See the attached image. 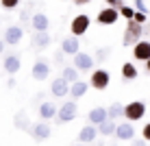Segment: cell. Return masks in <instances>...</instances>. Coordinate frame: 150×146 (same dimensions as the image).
I'll return each instance as SVG.
<instances>
[{"label":"cell","instance_id":"6da1fadb","mask_svg":"<svg viewBox=\"0 0 150 146\" xmlns=\"http://www.w3.org/2000/svg\"><path fill=\"white\" fill-rule=\"evenodd\" d=\"M144 35V24H137L135 20H128L126 22V28H124V35H122V44L124 46H135Z\"/></svg>","mask_w":150,"mask_h":146},{"label":"cell","instance_id":"7a4b0ae2","mask_svg":"<svg viewBox=\"0 0 150 146\" xmlns=\"http://www.w3.org/2000/svg\"><path fill=\"white\" fill-rule=\"evenodd\" d=\"M109 83H111V74L105 68H96V70L91 72V76H89V87L91 90L105 92L107 87H109Z\"/></svg>","mask_w":150,"mask_h":146},{"label":"cell","instance_id":"3957f363","mask_svg":"<svg viewBox=\"0 0 150 146\" xmlns=\"http://www.w3.org/2000/svg\"><path fill=\"white\" fill-rule=\"evenodd\" d=\"M146 116V103L144 100H131L124 105V118L128 122H137Z\"/></svg>","mask_w":150,"mask_h":146},{"label":"cell","instance_id":"277c9868","mask_svg":"<svg viewBox=\"0 0 150 146\" xmlns=\"http://www.w3.org/2000/svg\"><path fill=\"white\" fill-rule=\"evenodd\" d=\"M76 116H79V105H76V100H65L63 105L59 107V111H57V122L59 124H65V122H72Z\"/></svg>","mask_w":150,"mask_h":146},{"label":"cell","instance_id":"5b68a950","mask_svg":"<svg viewBox=\"0 0 150 146\" xmlns=\"http://www.w3.org/2000/svg\"><path fill=\"white\" fill-rule=\"evenodd\" d=\"M89 26H91V18L85 15V13H79V15H74L72 22H70V33L74 35V37H81V35H85L87 31H89Z\"/></svg>","mask_w":150,"mask_h":146},{"label":"cell","instance_id":"8992f818","mask_svg":"<svg viewBox=\"0 0 150 146\" xmlns=\"http://www.w3.org/2000/svg\"><path fill=\"white\" fill-rule=\"evenodd\" d=\"M72 59H74V61H72V66H74L79 72H94L96 59H94L89 53H83V50H81V53H76Z\"/></svg>","mask_w":150,"mask_h":146},{"label":"cell","instance_id":"52a82bcc","mask_svg":"<svg viewBox=\"0 0 150 146\" xmlns=\"http://www.w3.org/2000/svg\"><path fill=\"white\" fill-rule=\"evenodd\" d=\"M28 133L33 135L35 142H46V140L52 135V127H50V122H46V120H39V122H35L33 127L28 129Z\"/></svg>","mask_w":150,"mask_h":146},{"label":"cell","instance_id":"ba28073f","mask_svg":"<svg viewBox=\"0 0 150 146\" xmlns=\"http://www.w3.org/2000/svg\"><path fill=\"white\" fill-rule=\"evenodd\" d=\"M117 20H120V11H117V9H111V7L100 9L98 15H96V22L100 24V26H113Z\"/></svg>","mask_w":150,"mask_h":146},{"label":"cell","instance_id":"9c48e42d","mask_svg":"<svg viewBox=\"0 0 150 146\" xmlns=\"http://www.w3.org/2000/svg\"><path fill=\"white\" fill-rule=\"evenodd\" d=\"M30 76H33L35 81H46L50 79V63L46 59H37L30 68Z\"/></svg>","mask_w":150,"mask_h":146},{"label":"cell","instance_id":"30bf717a","mask_svg":"<svg viewBox=\"0 0 150 146\" xmlns=\"http://www.w3.org/2000/svg\"><path fill=\"white\" fill-rule=\"evenodd\" d=\"M24 37V28L20 26V24H13V26H7V31H4V44L7 46H18L20 41H22Z\"/></svg>","mask_w":150,"mask_h":146},{"label":"cell","instance_id":"8fae6325","mask_svg":"<svg viewBox=\"0 0 150 146\" xmlns=\"http://www.w3.org/2000/svg\"><path fill=\"white\" fill-rule=\"evenodd\" d=\"M50 94H52L54 98H65V96H70V83L65 81L63 76L52 79V81H50Z\"/></svg>","mask_w":150,"mask_h":146},{"label":"cell","instance_id":"7c38bea8","mask_svg":"<svg viewBox=\"0 0 150 146\" xmlns=\"http://www.w3.org/2000/svg\"><path fill=\"white\" fill-rule=\"evenodd\" d=\"M135 127H133V122H120L117 124V129H115V137L120 140V142H133L135 140Z\"/></svg>","mask_w":150,"mask_h":146},{"label":"cell","instance_id":"4fadbf2b","mask_svg":"<svg viewBox=\"0 0 150 146\" xmlns=\"http://www.w3.org/2000/svg\"><path fill=\"white\" fill-rule=\"evenodd\" d=\"M133 59L135 61H146L150 59V41H146V39H139L135 46H133Z\"/></svg>","mask_w":150,"mask_h":146},{"label":"cell","instance_id":"5bb4252c","mask_svg":"<svg viewBox=\"0 0 150 146\" xmlns=\"http://www.w3.org/2000/svg\"><path fill=\"white\" fill-rule=\"evenodd\" d=\"M30 26H33L35 33H44V31H48L50 28V18L46 13H35L33 18H30Z\"/></svg>","mask_w":150,"mask_h":146},{"label":"cell","instance_id":"9a60e30c","mask_svg":"<svg viewBox=\"0 0 150 146\" xmlns=\"http://www.w3.org/2000/svg\"><path fill=\"white\" fill-rule=\"evenodd\" d=\"M2 68H4V72L7 74H18L20 72V68H22V59H20V55H7L4 57V61H2Z\"/></svg>","mask_w":150,"mask_h":146},{"label":"cell","instance_id":"2e32d148","mask_svg":"<svg viewBox=\"0 0 150 146\" xmlns=\"http://www.w3.org/2000/svg\"><path fill=\"white\" fill-rule=\"evenodd\" d=\"M61 50H63V55H70V57H74L76 53H81V41H79V37H74V35L65 37L63 41H61Z\"/></svg>","mask_w":150,"mask_h":146},{"label":"cell","instance_id":"e0dca14e","mask_svg":"<svg viewBox=\"0 0 150 146\" xmlns=\"http://www.w3.org/2000/svg\"><path fill=\"white\" fill-rule=\"evenodd\" d=\"M96 137H98V127L96 124H85L79 131V142L81 144H91Z\"/></svg>","mask_w":150,"mask_h":146},{"label":"cell","instance_id":"ac0fdd59","mask_svg":"<svg viewBox=\"0 0 150 146\" xmlns=\"http://www.w3.org/2000/svg\"><path fill=\"white\" fill-rule=\"evenodd\" d=\"M89 92V81H76V83H72L70 85V98L72 100H79V98H83L85 94Z\"/></svg>","mask_w":150,"mask_h":146},{"label":"cell","instance_id":"d6986e66","mask_svg":"<svg viewBox=\"0 0 150 146\" xmlns=\"http://www.w3.org/2000/svg\"><path fill=\"white\" fill-rule=\"evenodd\" d=\"M39 120H52V118H57V111H59V107L54 105V103H50V100H46V103H41L39 105Z\"/></svg>","mask_w":150,"mask_h":146},{"label":"cell","instance_id":"ffe728a7","mask_svg":"<svg viewBox=\"0 0 150 146\" xmlns=\"http://www.w3.org/2000/svg\"><path fill=\"white\" fill-rule=\"evenodd\" d=\"M87 120H89V124H102L105 120H109V113H107V107H94L89 113H87Z\"/></svg>","mask_w":150,"mask_h":146},{"label":"cell","instance_id":"44dd1931","mask_svg":"<svg viewBox=\"0 0 150 146\" xmlns=\"http://www.w3.org/2000/svg\"><path fill=\"white\" fill-rule=\"evenodd\" d=\"M122 79H124V83H131V81H135L137 76H139V72H137V66L133 63V61H124L122 63Z\"/></svg>","mask_w":150,"mask_h":146},{"label":"cell","instance_id":"7402d4cb","mask_svg":"<svg viewBox=\"0 0 150 146\" xmlns=\"http://www.w3.org/2000/svg\"><path fill=\"white\" fill-rule=\"evenodd\" d=\"M50 33L48 31H44V33H33V48H37V50H44L46 46L50 44Z\"/></svg>","mask_w":150,"mask_h":146},{"label":"cell","instance_id":"603a6c76","mask_svg":"<svg viewBox=\"0 0 150 146\" xmlns=\"http://www.w3.org/2000/svg\"><path fill=\"white\" fill-rule=\"evenodd\" d=\"M115 129H117L115 120H105L102 124H98V135H102V137H111V135H115Z\"/></svg>","mask_w":150,"mask_h":146},{"label":"cell","instance_id":"cb8c5ba5","mask_svg":"<svg viewBox=\"0 0 150 146\" xmlns=\"http://www.w3.org/2000/svg\"><path fill=\"white\" fill-rule=\"evenodd\" d=\"M61 76H63V79L68 81L70 85H72V83H76V81H81V72L76 70L74 66H65L63 72H61Z\"/></svg>","mask_w":150,"mask_h":146},{"label":"cell","instance_id":"d4e9b609","mask_svg":"<svg viewBox=\"0 0 150 146\" xmlns=\"http://www.w3.org/2000/svg\"><path fill=\"white\" fill-rule=\"evenodd\" d=\"M107 113H109V120H120L122 116H124V105L122 103H113L111 107H107Z\"/></svg>","mask_w":150,"mask_h":146},{"label":"cell","instance_id":"484cf974","mask_svg":"<svg viewBox=\"0 0 150 146\" xmlns=\"http://www.w3.org/2000/svg\"><path fill=\"white\" fill-rule=\"evenodd\" d=\"M13 122H15V127L18 129H26L28 131V120H26V113H15V118H13Z\"/></svg>","mask_w":150,"mask_h":146},{"label":"cell","instance_id":"4316f807","mask_svg":"<svg viewBox=\"0 0 150 146\" xmlns=\"http://www.w3.org/2000/svg\"><path fill=\"white\" fill-rule=\"evenodd\" d=\"M120 15L126 20V22H128V20H133V18H135V7H128V4H124V7L120 9Z\"/></svg>","mask_w":150,"mask_h":146},{"label":"cell","instance_id":"83f0119b","mask_svg":"<svg viewBox=\"0 0 150 146\" xmlns=\"http://www.w3.org/2000/svg\"><path fill=\"white\" fill-rule=\"evenodd\" d=\"M109 55H111V48H98L94 59H96V63H102V61H107V57H109Z\"/></svg>","mask_w":150,"mask_h":146},{"label":"cell","instance_id":"f1b7e54d","mask_svg":"<svg viewBox=\"0 0 150 146\" xmlns=\"http://www.w3.org/2000/svg\"><path fill=\"white\" fill-rule=\"evenodd\" d=\"M20 0H0V7L7 9V11H13V9H18Z\"/></svg>","mask_w":150,"mask_h":146},{"label":"cell","instance_id":"f546056e","mask_svg":"<svg viewBox=\"0 0 150 146\" xmlns=\"http://www.w3.org/2000/svg\"><path fill=\"white\" fill-rule=\"evenodd\" d=\"M107 2V7H111V9H117V11H120V9L124 7V0H105Z\"/></svg>","mask_w":150,"mask_h":146},{"label":"cell","instance_id":"4dcf8cb0","mask_svg":"<svg viewBox=\"0 0 150 146\" xmlns=\"http://www.w3.org/2000/svg\"><path fill=\"white\" fill-rule=\"evenodd\" d=\"M135 11H142V13H148V9H146V0H135Z\"/></svg>","mask_w":150,"mask_h":146},{"label":"cell","instance_id":"1f68e13d","mask_svg":"<svg viewBox=\"0 0 150 146\" xmlns=\"http://www.w3.org/2000/svg\"><path fill=\"white\" fill-rule=\"evenodd\" d=\"M146 18H148V13H142V11H135V18H133V20H135V22H137V24H146Z\"/></svg>","mask_w":150,"mask_h":146},{"label":"cell","instance_id":"d6a6232c","mask_svg":"<svg viewBox=\"0 0 150 146\" xmlns=\"http://www.w3.org/2000/svg\"><path fill=\"white\" fill-rule=\"evenodd\" d=\"M142 137L146 140V142H150V122L144 124V129H142Z\"/></svg>","mask_w":150,"mask_h":146},{"label":"cell","instance_id":"836d02e7","mask_svg":"<svg viewBox=\"0 0 150 146\" xmlns=\"http://www.w3.org/2000/svg\"><path fill=\"white\" fill-rule=\"evenodd\" d=\"M54 63H59V66L63 63V50H59V53L54 55Z\"/></svg>","mask_w":150,"mask_h":146},{"label":"cell","instance_id":"e575fe53","mask_svg":"<svg viewBox=\"0 0 150 146\" xmlns=\"http://www.w3.org/2000/svg\"><path fill=\"white\" fill-rule=\"evenodd\" d=\"M146 144H148V142L142 137V140H133V144H131V146H146Z\"/></svg>","mask_w":150,"mask_h":146},{"label":"cell","instance_id":"d590c367","mask_svg":"<svg viewBox=\"0 0 150 146\" xmlns=\"http://www.w3.org/2000/svg\"><path fill=\"white\" fill-rule=\"evenodd\" d=\"M72 2H74V4H79V7H83V4H89L91 0H72Z\"/></svg>","mask_w":150,"mask_h":146},{"label":"cell","instance_id":"8d00e7d4","mask_svg":"<svg viewBox=\"0 0 150 146\" xmlns=\"http://www.w3.org/2000/svg\"><path fill=\"white\" fill-rule=\"evenodd\" d=\"M7 87H9V90H13V87H15V81L9 79V81H7Z\"/></svg>","mask_w":150,"mask_h":146},{"label":"cell","instance_id":"74e56055","mask_svg":"<svg viewBox=\"0 0 150 146\" xmlns=\"http://www.w3.org/2000/svg\"><path fill=\"white\" fill-rule=\"evenodd\" d=\"M4 46H7V44H4V39H0V55H2V50H4Z\"/></svg>","mask_w":150,"mask_h":146},{"label":"cell","instance_id":"f35d334b","mask_svg":"<svg viewBox=\"0 0 150 146\" xmlns=\"http://www.w3.org/2000/svg\"><path fill=\"white\" fill-rule=\"evenodd\" d=\"M146 72H148V74H150V59L146 61Z\"/></svg>","mask_w":150,"mask_h":146},{"label":"cell","instance_id":"ab89813d","mask_svg":"<svg viewBox=\"0 0 150 146\" xmlns=\"http://www.w3.org/2000/svg\"><path fill=\"white\" fill-rule=\"evenodd\" d=\"M74 146H85V144H81V142H79V144H74Z\"/></svg>","mask_w":150,"mask_h":146}]
</instances>
